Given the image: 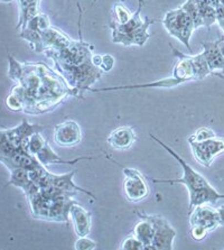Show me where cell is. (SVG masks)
Segmentation results:
<instances>
[{
    "label": "cell",
    "instance_id": "obj_1",
    "mask_svg": "<svg viewBox=\"0 0 224 250\" xmlns=\"http://www.w3.org/2000/svg\"><path fill=\"white\" fill-rule=\"evenodd\" d=\"M143 3L145 2H138V8L136 13L126 24H119L115 21L110 22L109 26L111 28L113 43L122 44L123 46H130V45L143 46L146 44L150 36L148 34V28L157 21L150 20L149 17H145V20H143L140 17Z\"/></svg>",
    "mask_w": 224,
    "mask_h": 250
},
{
    "label": "cell",
    "instance_id": "obj_2",
    "mask_svg": "<svg viewBox=\"0 0 224 250\" xmlns=\"http://www.w3.org/2000/svg\"><path fill=\"white\" fill-rule=\"evenodd\" d=\"M169 35L175 37L181 43H183L187 50L192 53V47L189 44L192 34L195 28L194 21L188 11L183 6L175 10H170L165 15L162 21Z\"/></svg>",
    "mask_w": 224,
    "mask_h": 250
},
{
    "label": "cell",
    "instance_id": "obj_3",
    "mask_svg": "<svg viewBox=\"0 0 224 250\" xmlns=\"http://www.w3.org/2000/svg\"><path fill=\"white\" fill-rule=\"evenodd\" d=\"M151 139H154L155 142L158 143L163 148H164L167 153H168L170 156L174 157L176 160L178 164L181 165L182 169H183V176L181 179L177 180H153L155 183H164V184H183L186 187V188L188 190V193H192L196 190H200V188H206L208 185H211L208 183V181L205 179L203 175H201L199 172L189 166L187 163H186L183 158H182L180 155H178L175 150L170 148L169 146H167L165 143H163L161 139H158L156 136L154 135H149Z\"/></svg>",
    "mask_w": 224,
    "mask_h": 250
},
{
    "label": "cell",
    "instance_id": "obj_4",
    "mask_svg": "<svg viewBox=\"0 0 224 250\" xmlns=\"http://www.w3.org/2000/svg\"><path fill=\"white\" fill-rule=\"evenodd\" d=\"M139 218H145L153 223L155 236L153 239L154 250H173L174 239L176 237V230L169 225V222L162 215L146 214L143 212H137Z\"/></svg>",
    "mask_w": 224,
    "mask_h": 250
},
{
    "label": "cell",
    "instance_id": "obj_5",
    "mask_svg": "<svg viewBox=\"0 0 224 250\" xmlns=\"http://www.w3.org/2000/svg\"><path fill=\"white\" fill-rule=\"evenodd\" d=\"M124 182L123 191L129 202H140L149 195V188L139 170L135 168L124 167Z\"/></svg>",
    "mask_w": 224,
    "mask_h": 250
},
{
    "label": "cell",
    "instance_id": "obj_6",
    "mask_svg": "<svg viewBox=\"0 0 224 250\" xmlns=\"http://www.w3.org/2000/svg\"><path fill=\"white\" fill-rule=\"evenodd\" d=\"M193 156L205 167H210L218 155L224 153V139L211 138L200 143H189Z\"/></svg>",
    "mask_w": 224,
    "mask_h": 250
},
{
    "label": "cell",
    "instance_id": "obj_7",
    "mask_svg": "<svg viewBox=\"0 0 224 250\" xmlns=\"http://www.w3.org/2000/svg\"><path fill=\"white\" fill-rule=\"evenodd\" d=\"M189 222L191 226H202L207 231H213L218 227L222 226L219 209H213L206 206V203L197 206L191 211Z\"/></svg>",
    "mask_w": 224,
    "mask_h": 250
},
{
    "label": "cell",
    "instance_id": "obj_8",
    "mask_svg": "<svg viewBox=\"0 0 224 250\" xmlns=\"http://www.w3.org/2000/svg\"><path fill=\"white\" fill-rule=\"evenodd\" d=\"M44 126L41 125H30L27 119L21 121L20 126L15 128H2V131L8 136L11 144L15 146V148H22L28 150V142L29 138L35 134V132H41L44 130Z\"/></svg>",
    "mask_w": 224,
    "mask_h": 250
},
{
    "label": "cell",
    "instance_id": "obj_9",
    "mask_svg": "<svg viewBox=\"0 0 224 250\" xmlns=\"http://www.w3.org/2000/svg\"><path fill=\"white\" fill-rule=\"evenodd\" d=\"M82 131L73 120L64 121L54 127V142L61 147H73L81 142Z\"/></svg>",
    "mask_w": 224,
    "mask_h": 250
},
{
    "label": "cell",
    "instance_id": "obj_10",
    "mask_svg": "<svg viewBox=\"0 0 224 250\" xmlns=\"http://www.w3.org/2000/svg\"><path fill=\"white\" fill-rule=\"evenodd\" d=\"M75 174V170H72L70 173L63 174V175H55V174H51L47 173L45 179L41 181V183L40 184V188H44V187H48V185H52L59 190L65 191V192H70V193H84V194L89 195L92 200H96V195L93 193H91L89 191L84 190V188L78 187L77 184L73 182V176Z\"/></svg>",
    "mask_w": 224,
    "mask_h": 250
},
{
    "label": "cell",
    "instance_id": "obj_11",
    "mask_svg": "<svg viewBox=\"0 0 224 250\" xmlns=\"http://www.w3.org/2000/svg\"><path fill=\"white\" fill-rule=\"evenodd\" d=\"M0 160H1L2 165H5L9 170L15 168H26L30 170L41 165L37 157L30 154L28 150L22 148V147L15 149L14 153L9 156L0 157Z\"/></svg>",
    "mask_w": 224,
    "mask_h": 250
},
{
    "label": "cell",
    "instance_id": "obj_12",
    "mask_svg": "<svg viewBox=\"0 0 224 250\" xmlns=\"http://www.w3.org/2000/svg\"><path fill=\"white\" fill-rule=\"evenodd\" d=\"M70 218L73 223L75 233L79 237H88L92 226L90 212L75 202L72 204L70 209Z\"/></svg>",
    "mask_w": 224,
    "mask_h": 250
},
{
    "label": "cell",
    "instance_id": "obj_13",
    "mask_svg": "<svg viewBox=\"0 0 224 250\" xmlns=\"http://www.w3.org/2000/svg\"><path fill=\"white\" fill-rule=\"evenodd\" d=\"M220 41L221 40L202 43L203 54L207 61L211 74L214 75H219L224 70V56L220 47Z\"/></svg>",
    "mask_w": 224,
    "mask_h": 250
},
{
    "label": "cell",
    "instance_id": "obj_14",
    "mask_svg": "<svg viewBox=\"0 0 224 250\" xmlns=\"http://www.w3.org/2000/svg\"><path fill=\"white\" fill-rule=\"evenodd\" d=\"M137 140L135 130L131 127L123 126L113 130L108 136L107 143L112 148L118 150H124L130 148Z\"/></svg>",
    "mask_w": 224,
    "mask_h": 250
},
{
    "label": "cell",
    "instance_id": "obj_15",
    "mask_svg": "<svg viewBox=\"0 0 224 250\" xmlns=\"http://www.w3.org/2000/svg\"><path fill=\"white\" fill-rule=\"evenodd\" d=\"M172 51L174 55L178 59V62L173 70V77L178 79V80H182L183 82L197 80L194 66H193L192 60L189 58V55L184 54V53L180 52L173 46Z\"/></svg>",
    "mask_w": 224,
    "mask_h": 250
},
{
    "label": "cell",
    "instance_id": "obj_16",
    "mask_svg": "<svg viewBox=\"0 0 224 250\" xmlns=\"http://www.w3.org/2000/svg\"><path fill=\"white\" fill-rule=\"evenodd\" d=\"M184 83L182 80H178L176 78H166L162 79V80L143 83V84H135V85H120V86H109V88H102V89H91V92H104V91H116V90H134V89H148V88H174Z\"/></svg>",
    "mask_w": 224,
    "mask_h": 250
},
{
    "label": "cell",
    "instance_id": "obj_17",
    "mask_svg": "<svg viewBox=\"0 0 224 250\" xmlns=\"http://www.w3.org/2000/svg\"><path fill=\"white\" fill-rule=\"evenodd\" d=\"M224 199V194H221L212 185H208L206 188H200L194 192L189 193V206L188 211L191 212L195 207L201 206V204L211 203L214 204L218 202V200Z\"/></svg>",
    "mask_w": 224,
    "mask_h": 250
},
{
    "label": "cell",
    "instance_id": "obj_18",
    "mask_svg": "<svg viewBox=\"0 0 224 250\" xmlns=\"http://www.w3.org/2000/svg\"><path fill=\"white\" fill-rule=\"evenodd\" d=\"M17 1L20 7V18H18L16 29L20 30L25 28L28 21L40 14L41 0H17Z\"/></svg>",
    "mask_w": 224,
    "mask_h": 250
},
{
    "label": "cell",
    "instance_id": "obj_19",
    "mask_svg": "<svg viewBox=\"0 0 224 250\" xmlns=\"http://www.w3.org/2000/svg\"><path fill=\"white\" fill-rule=\"evenodd\" d=\"M9 185H14L16 188H20L22 191L25 192V194H28L29 192H32L34 188L39 187L32 181L29 176V169L26 168H15L10 170V179L8 183H6V187Z\"/></svg>",
    "mask_w": 224,
    "mask_h": 250
},
{
    "label": "cell",
    "instance_id": "obj_20",
    "mask_svg": "<svg viewBox=\"0 0 224 250\" xmlns=\"http://www.w3.org/2000/svg\"><path fill=\"white\" fill-rule=\"evenodd\" d=\"M140 220L137 223L135 229H134V236L137 239L140 240L145 245V249L154 250L153 249V239L155 236V228L149 220H147L145 218H140Z\"/></svg>",
    "mask_w": 224,
    "mask_h": 250
},
{
    "label": "cell",
    "instance_id": "obj_21",
    "mask_svg": "<svg viewBox=\"0 0 224 250\" xmlns=\"http://www.w3.org/2000/svg\"><path fill=\"white\" fill-rule=\"evenodd\" d=\"M36 157L37 160L40 161L41 164L44 166L49 165V164H75V163H79L80 161H83V160H93V157H80L73 161L62 160V158H61L59 155L51 148V146H49L47 143L45 144L43 149L36 155Z\"/></svg>",
    "mask_w": 224,
    "mask_h": 250
},
{
    "label": "cell",
    "instance_id": "obj_22",
    "mask_svg": "<svg viewBox=\"0 0 224 250\" xmlns=\"http://www.w3.org/2000/svg\"><path fill=\"white\" fill-rule=\"evenodd\" d=\"M20 39L27 41L30 44V48L36 53H41L45 51L43 36H41V32H40V30L30 27L22 28L20 32Z\"/></svg>",
    "mask_w": 224,
    "mask_h": 250
},
{
    "label": "cell",
    "instance_id": "obj_23",
    "mask_svg": "<svg viewBox=\"0 0 224 250\" xmlns=\"http://www.w3.org/2000/svg\"><path fill=\"white\" fill-rule=\"evenodd\" d=\"M189 58L192 60L193 66H194L197 80H203L207 75L211 74V70L203 53L197 55H189Z\"/></svg>",
    "mask_w": 224,
    "mask_h": 250
},
{
    "label": "cell",
    "instance_id": "obj_24",
    "mask_svg": "<svg viewBox=\"0 0 224 250\" xmlns=\"http://www.w3.org/2000/svg\"><path fill=\"white\" fill-rule=\"evenodd\" d=\"M8 62H9V69H8V77L10 80L14 82H18L21 78L22 70H24V64L20 63L18 61L15 60L13 56L8 55Z\"/></svg>",
    "mask_w": 224,
    "mask_h": 250
},
{
    "label": "cell",
    "instance_id": "obj_25",
    "mask_svg": "<svg viewBox=\"0 0 224 250\" xmlns=\"http://www.w3.org/2000/svg\"><path fill=\"white\" fill-rule=\"evenodd\" d=\"M113 13H115V21L119 22V24H126L127 21L131 20L132 15L126 6L121 2H117L115 7H113Z\"/></svg>",
    "mask_w": 224,
    "mask_h": 250
},
{
    "label": "cell",
    "instance_id": "obj_26",
    "mask_svg": "<svg viewBox=\"0 0 224 250\" xmlns=\"http://www.w3.org/2000/svg\"><path fill=\"white\" fill-rule=\"evenodd\" d=\"M47 142L43 138V136L41 135V132H35L32 137L29 138L28 142V151L34 156H36L40 151L43 149L45 144Z\"/></svg>",
    "mask_w": 224,
    "mask_h": 250
},
{
    "label": "cell",
    "instance_id": "obj_27",
    "mask_svg": "<svg viewBox=\"0 0 224 250\" xmlns=\"http://www.w3.org/2000/svg\"><path fill=\"white\" fill-rule=\"evenodd\" d=\"M201 11V16H202L203 20V26L206 27L207 29H210V27L214 22L218 21V17H216V10L213 6L208 5L204 8L200 9Z\"/></svg>",
    "mask_w": 224,
    "mask_h": 250
},
{
    "label": "cell",
    "instance_id": "obj_28",
    "mask_svg": "<svg viewBox=\"0 0 224 250\" xmlns=\"http://www.w3.org/2000/svg\"><path fill=\"white\" fill-rule=\"evenodd\" d=\"M214 137H216V136L213 130L210 129V128L202 127L200 128V129H197L187 140L188 143H200V142H204V140H207Z\"/></svg>",
    "mask_w": 224,
    "mask_h": 250
},
{
    "label": "cell",
    "instance_id": "obj_29",
    "mask_svg": "<svg viewBox=\"0 0 224 250\" xmlns=\"http://www.w3.org/2000/svg\"><path fill=\"white\" fill-rule=\"evenodd\" d=\"M15 146L11 144V142L8 138L5 132L2 130L0 131V153H1V156L0 157H7L11 155L15 151Z\"/></svg>",
    "mask_w": 224,
    "mask_h": 250
},
{
    "label": "cell",
    "instance_id": "obj_30",
    "mask_svg": "<svg viewBox=\"0 0 224 250\" xmlns=\"http://www.w3.org/2000/svg\"><path fill=\"white\" fill-rule=\"evenodd\" d=\"M6 105L11 111H24V104L16 93L11 92L6 98Z\"/></svg>",
    "mask_w": 224,
    "mask_h": 250
},
{
    "label": "cell",
    "instance_id": "obj_31",
    "mask_svg": "<svg viewBox=\"0 0 224 250\" xmlns=\"http://www.w3.org/2000/svg\"><path fill=\"white\" fill-rule=\"evenodd\" d=\"M120 249H123V250H145V245H143L142 241L137 239V238L134 236V237L127 238V239L122 242V246H121Z\"/></svg>",
    "mask_w": 224,
    "mask_h": 250
},
{
    "label": "cell",
    "instance_id": "obj_32",
    "mask_svg": "<svg viewBox=\"0 0 224 250\" xmlns=\"http://www.w3.org/2000/svg\"><path fill=\"white\" fill-rule=\"evenodd\" d=\"M74 248L77 250H93L97 248V242L88 237H79Z\"/></svg>",
    "mask_w": 224,
    "mask_h": 250
},
{
    "label": "cell",
    "instance_id": "obj_33",
    "mask_svg": "<svg viewBox=\"0 0 224 250\" xmlns=\"http://www.w3.org/2000/svg\"><path fill=\"white\" fill-rule=\"evenodd\" d=\"M208 231L204 228L202 226H191V234L193 237V239H195L197 241H201L205 239Z\"/></svg>",
    "mask_w": 224,
    "mask_h": 250
},
{
    "label": "cell",
    "instance_id": "obj_34",
    "mask_svg": "<svg viewBox=\"0 0 224 250\" xmlns=\"http://www.w3.org/2000/svg\"><path fill=\"white\" fill-rule=\"evenodd\" d=\"M113 65H115V59L112 58L110 54H105L103 55V59H102V64L100 66V69L104 72H109L112 69Z\"/></svg>",
    "mask_w": 224,
    "mask_h": 250
},
{
    "label": "cell",
    "instance_id": "obj_35",
    "mask_svg": "<svg viewBox=\"0 0 224 250\" xmlns=\"http://www.w3.org/2000/svg\"><path fill=\"white\" fill-rule=\"evenodd\" d=\"M102 59H103V55H100V54L92 55V63H93L96 66L100 67L101 64H102Z\"/></svg>",
    "mask_w": 224,
    "mask_h": 250
},
{
    "label": "cell",
    "instance_id": "obj_36",
    "mask_svg": "<svg viewBox=\"0 0 224 250\" xmlns=\"http://www.w3.org/2000/svg\"><path fill=\"white\" fill-rule=\"evenodd\" d=\"M215 10H216V17H218V20H224V6L220 5L219 7H216Z\"/></svg>",
    "mask_w": 224,
    "mask_h": 250
},
{
    "label": "cell",
    "instance_id": "obj_37",
    "mask_svg": "<svg viewBox=\"0 0 224 250\" xmlns=\"http://www.w3.org/2000/svg\"><path fill=\"white\" fill-rule=\"evenodd\" d=\"M220 47H221V50H222V53H223V56H224V40H221L220 41ZM218 77H220V78H224V70L221 72V73H220Z\"/></svg>",
    "mask_w": 224,
    "mask_h": 250
},
{
    "label": "cell",
    "instance_id": "obj_38",
    "mask_svg": "<svg viewBox=\"0 0 224 250\" xmlns=\"http://www.w3.org/2000/svg\"><path fill=\"white\" fill-rule=\"evenodd\" d=\"M219 212H220V215H221V221H222V226H224V206L223 207H220L218 208Z\"/></svg>",
    "mask_w": 224,
    "mask_h": 250
},
{
    "label": "cell",
    "instance_id": "obj_39",
    "mask_svg": "<svg viewBox=\"0 0 224 250\" xmlns=\"http://www.w3.org/2000/svg\"><path fill=\"white\" fill-rule=\"evenodd\" d=\"M210 3L211 6H213L214 8H216V7H219L221 3H220V0H210Z\"/></svg>",
    "mask_w": 224,
    "mask_h": 250
},
{
    "label": "cell",
    "instance_id": "obj_40",
    "mask_svg": "<svg viewBox=\"0 0 224 250\" xmlns=\"http://www.w3.org/2000/svg\"><path fill=\"white\" fill-rule=\"evenodd\" d=\"M218 22H219L220 27H221L222 30L224 32V20H218Z\"/></svg>",
    "mask_w": 224,
    "mask_h": 250
},
{
    "label": "cell",
    "instance_id": "obj_41",
    "mask_svg": "<svg viewBox=\"0 0 224 250\" xmlns=\"http://www.w3.org/2000/svg\"><path fill=\"white\" fill-rule=\"evenodd\" d=\"M0 1H1L2 3H10V2H13L14 0H0Z\"/></svg>",
    "mask_w": 224,
    "mask_h": 250
},
{
    "label": "cell",
    "instance_id": "obj_42",
    "mask_svg": "<svg viewBox=\"0 0 224 250\" xmlns=\"http://www.w3.org/2000/svg\"><path fill=\"white\" fill-rule=\"evenodd\" d=\"M96 1H98V0H93V2H96ZM138 2H145V1H143V0H138Z\"/></svg>",
    "mask_w": 224,
    "mask_h": 250
},
{
    "label": "cell",
    "instance_id": "obj_43",
    "mask_svg": "<svg viewBox=\"0 0 224 250\" xmlns=\"http://www.w3.org/2000/svg\"><path fill=\"white\" fill-rule=\"evenodd\" d=\"M220 3H221L222 6H224V0H220Z\"/></svg>",
    "mask_w": 224,
    "mask_h": 250
}]
</instances>
